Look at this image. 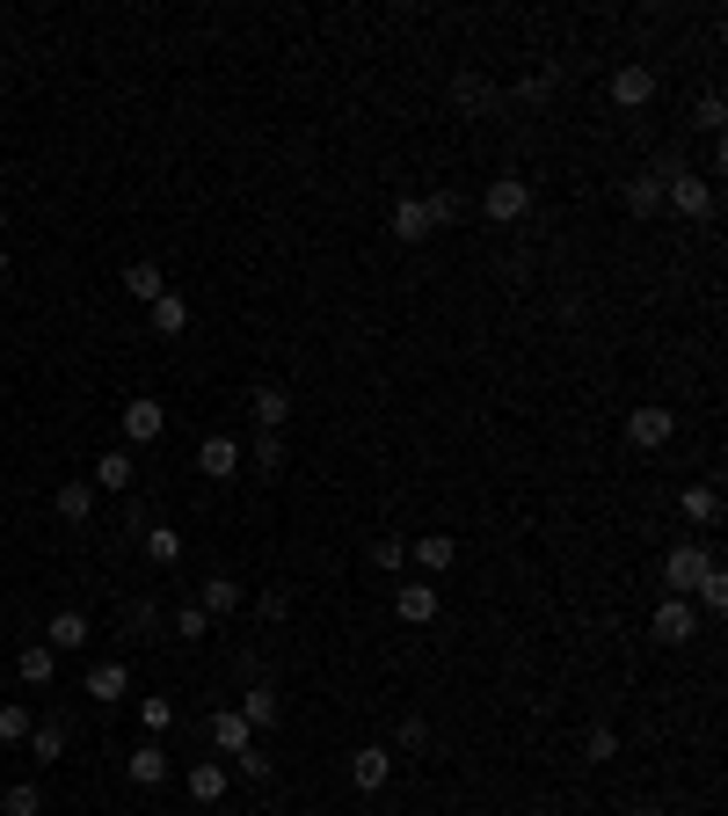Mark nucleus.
Here are the masks:
<instances>
[{"label": "nucleus", "instance_id": "1", "mask_svg": "<svg viewBox=\"0 0 728 816\" xmlns=\"http://www.w3.org/2000/svg\"><path fill=\"white\" fill-rule=\"evenodd\" d=\"M481 212H488L496 226H517V219L532 212V183H525V175H496V183L481 190Z\"/></svg>", "mask_w": 728, "mask_h": 816}, {"label": "nucleus", "instance_id": "2", "mask_svg": "<svg viewBox=\"0 0 728 816\" xmlns=\"http://www.w3.org/2000/svg\"><path fill=\"white\" fill-rule=\"evenodd\" d=\"M707 569H714V554H707V547H692V540H685V547H670V562H663V583H670V598H692Z\"/></svg>", "mask_w": 728, "mask_h": 816}, {"label": "nucleus", "instance_id": "3", "mask_svg": "<svg viewBox=\"0 0 728 816\" xmlns=\"http://www.w3.org/2000/svg\"><path fill=\"white\" fill-rule=\"evenodd\" d=\"M670 430H678V416H670L663 401H648V408H627V445L656 452V445H670Z\"/></svg>", "mask_w": 728, "mask_h": 816}, {"label": "nucleus", "instance_id": "4", "mask_svg": "<svg viewBox=\"0 0 728 816\" xmlns=\"http://www.w3.org/2000/svg\"><path fill=\"white\" fill-rule=\"evenodd\" d=\"M117 423H124V438H132V445H161V430H168V408L161 401H124L117 408Z\"/></svg>", "mask_w": 728, "mask_h": 816}, {"label": "nucleus", "instance_id": "5", "mask_svg": "<svg viewBox=\"0 0 728 816\" xmlns=\"http://www.w3.org/2000/svg\"><path fill=\"white\" fill-rule=\"evenodd\" d=\"M663 197H670V212H678V219H707V212H714L707 175H670V183H663Z\"/></svg>", "mask_w": 728, "mask_h": 816}, {"label": "nucleus", "instance_id": "6", "mask_svg": "<svg viewBox=\"0 0 728 816\" xmlns=\"http://www.w3.org/2000/svg\"><path fill=\"white\" fill-rule=\"evenodd\" d=\"M692 634H699V612H692L685 598H663V605H656V642H670V649H685Z\"/></svg>", "mask_w": 728, "mask_h": 816}, {"label": "nucleus", "instance_id": "7", "mask_svg": "<svg viewBox=\"0 0 728 816\" xmlns=\"http://www.w3.org/2000/svg\"><path fill=\"white\" fill-rule=\"evenodd\" d=\"M88 634H95V627H88V612H81V605H66V612H52V627H44V649H52V656L88 649Z\"/></svg>", "mask_w": 728, "mask_h": 816}, {"label": "nucleus", "instance_id": "8", "mask_svg": "<svg viewBox=\"0 0 728 816\" xmlns=\"http://www.w3.org/2000/svg\"><path fill=\"white\" fill-rule=\"evenodd\" d=\"M350 780H357L364 795H379L386 780H394V751H386V744H364V751H350Z\"/></svg>", "mask_w": 728, "mask_h": 816}, {"label": "nucleus", "instance_id": "9", "mask_svg": "<svg viewBox=\"0 0 728 816\" xmlns=\"http://www.w3.org/2000/svg\"><path fill=\"white\" fill-rule=\"evenodd\" d=\"M197 474H204V481H234V474H241V445H234V438H204V445H197Z\"/></svg>", "mask_w": 728, "mask_h": 816}, {"label": "nucleus", "instance_id": "10", "mask_svg": "<svg viewBox=\"0 0 728 816\" xmlns=\"http://www.w3.org/2000/svg\"><path fill=\"white\" fill-rule=\"evenodd\" d=\"M648 95H656V73H648L641 59H627L619 73H612V102H619V110H641Z\"/></svg>", "mask_w": 728, "mask_h": 816}, {"label": "nucleus", "instance_id": "11", "mask_svg": "<svg viewBox=\"0 0 728 816\" xmlns=\"http://www.w3.org/2000/svg\"><path fill=\"white\" fill-rule=\"evenodd\" d=\"M212 744H219L226 758L255 751V729H248V722H241V707H219V714H212Z\"/></svg>", "mask_w": 728, "mask_h": 816}, {"label": "nucleus", "instance_id": "12", "mask_svg": "<svg viewBox=\"0 0 728 816\" xmlns=\"http://www.w3.org/2000/svg\"><path fill=\"white\" fill-rule=\"evenodd\" d=\"M88 481H95V489H110V496H124L132 481H139V460H132V452H102Z\"/></svg>", "mask_w": 728, "mask_h": 816}, {"label": "nucleus", "instance_id": "13", "mask_svg": "<svg viewBox=\"0 0 728 816\" xmlns=\"http://www.w3.org/2000/svg\"><path fill=\"white\" fill-rule=\"evenodd\" d=\"M394 612H401L408 627L437 620V583H401V591H394Z\"/></svg>", "mask_w": 728, "mask_h": 816}, {"label": "nucleus", "instance_id": "14", "mask_svg": "<svg viewBox=\"0 0 728 816\" xmlns=\"http://www.w3.org/2000/svg\"><path fill=\"white\" fill-rule=\"evenodd\" d=\"M277 714H284L277 685H248V693H241V722H248V729H277Z\"/></svg>", "mask_w": 728, "mask_h": 816}, {"label": "nucleus", "instance_id": "15", "mask_svg": "<svg viewBox=\"0 0 728 816\" xmlns=\"http://www.w3.org/2000/svg\"><path fill=\"white\" fill-rule=\"evenodd\" d=\"M52 510H59L66 525H88V518H95V481H66V489L52 496Z\"/></svg>", "mask_w": 728, "mask_h": 816}, {"label": "nucleus", "instance_id": "16", "mask_svg": "<svg viewBox=\"0 0 728 816\" xmlns=\"http://www.w3.org/2000/svg\"><path fill=\"white\" fill-rule=\"evenodd\" d=\"M139 547H146V562H161V569H175V562H182V532H175V525H153V518H146Z\"/></svg>", "mask_w": 728, "mask_h": 816}, {"label": "nucleus", "instance_id": "17", "mask_svg": "<svg viewBox=\"0 0 728 816\" xmlns=\"http://www.w3.org/2000/svg\"><path fill=\"white\" fill-rule=\"evenodd\" d=\"M146 321H153V336H182V328H190V299H182V292H161V299L146 306Z\"/></svg>", "mask_w": 728, "mask_h": 816}, {"label": "nucleus", "instance_id": "18", "mask_svg": "<svg viewBox=\"0 0 728 816\" xmlns=\"http://www.w3.org/2000/svg\"><path fill=\"white\" fill-rule=\"evenodd\" d=\"M124 773H132V787H161V773H168L161 744H139V751H124Z\"/></svg>", "mask_w": 728, "mask_h": 816}, {"label": "nucleus", "instance_id": "19", "mask_svg": "<svg viewBox=\"0 0 728 816\" xmlns=\"http://www.w3.org/2000/svg\"><path fill=\"white\" fill-rule=\"evenodd\" d=\"M190 802H226V766L219 758H197V766H190Z\"/></svg>", "mask_w": 728, "mask_h": 816}, {"label": "nucleus", "instance_id": "20", "mask_svg": "<svg viewBox=\"0 0 728 816\" xmlns=\"http://www.w3.org/2000/svg\"><path fill=\"white\" fill-rule=\"evenodd\" d=\"M81 685H88V700H102V707H110V700H124V685H132V671H124V664H95V671H88Z\"/></svg>", "mask_w": 728, "mask_h": 816}, {"label": "nucleus", "instance_id": "21", "mask_svg": "<svg viewBox=\"0 0 728 816\" xmlns=\"http://www.w3.org/2000/svg\"><path fill=\"white\" fill-rule=\"evenodd\" d=\"M15 671H22V685H52V678H59V656L44 649V642H30V649L15 656Z\"/></svg>", "mask_w": 728, "mask_h": 816}, {"label": "nucleus", "instance_id": "22", "mask_svg": "<svg viewBox=\"0 0 728 816\" xmlns=\"http://www.w3.org/2000/svg\"><path fill=\"white\" fill-rule=\"evenodd\" d=\"M394 241H430V212H423V197H401V204H394Z\"/></svg>", "mask_w": 728, "mask_h": 816}, {"label": "nucleus", "instance_id": "23", "mask_svg": "<svg viewBox=\"0 0 728 816\" xmlns=\"http://www.w3.org/2000/svg\"><path fill=\"white\" fill-rule=\"evenodd\" d=\"M678 518H685V525H714V518H721V496H714L707 481H699V489L678 496Z\"/></svg>", "mask_w": 728, "mask_h": 816}, {"label": "nucleus", "instance_id": "24", "mask_svg": "<svg viewBox=\"0 0 728 816\" xmlns=\"http://www.w3.org/2000/svg\"><path fill=\"white\" fill-rule=\"evenodd\" d=\"M452 554H459V547H452V532H423V540H416V562H423L430 576H445Z\"/></svg>", "mask_w": 728, "mask_h": 816}, {"label": "nucleus", "instance_id": "25", "mask_svg": "<svg viewBox=\"0 0 728 816\" xmlns=\"http://www.w3.org/2000/svg\"><path fill=\"white\" fill-rule=\"evenodd\" d=\"M124 292H132V299H139V306H153V299H161V263H132V270H124Z\"/></svg>", "mask_w": 728, "mask_h": 816}, {"label": "nucleus", "instance_id": "26", "mask_svg": "<svg viewBox=\"0 0 728 816\" xmlns=\"http://www.w3.org/2000/svg\"><path fill=\"white\" fill-rule=\"evenodd\" d=\"M0 816H44V787L37 780H15V787L0 795Z\"/></svg>", "mask_w": 728, "mask_h": 816}, {"label": "nucleus", "instance_id": "27", "mask_svg": "<svg viewBox=\"0 0 728 816\" xmlns=\"http://www.w3.org/2000/svg\"><path fill=\"white\" fill-rule=\"evenodd\" d=\"M284 416H292V394H284V387H255V423L284 430Z\"/></svg>", "mask_w": 728, "mask_h": 816}, {"label": "nucleus", "instance_id": "28", "mask_svg": "<svg viewBox=\"0 0 728 816\" xmlns=\"http://www.w3.org/2000/svg\"><path fill=\"white\" fill-rule=\"evenodd\" d=\"M30 729H37V714L22 707V700H8L0 707V744H30Z\"/></svg>", "mask_w": 728, "mask_h": 816}, {"label": "nucleus", "instance_id": "29", "mask_svg": "<svg viewBox=\"0 0 728 816\" xmlns=\"http://www.w3.org/2000/svg\"><path fill=\"white\" fill-rule=\"evenodd\" d=\"M204 612H212V620H219V612H234L241 605V583H234V576H212V583H204V598H197Z\"/></svg>", "mask_w": 728, "mask_h": 816}, {"label": "nucleus", "instance_id": "30", "mask_svg": "<svg viewBox=\"0 0 728 816\" xmlns=\"http://www.w3.org/2000/svg\"><path fill=\"white\" fill-rule=\"evenodd\" d=\"M30 751H37L44 766H52V758H66V722H37V729H30Z\"/></svg>", "mask_w": 728, "mask_h": 816}, {"label": "nucleus", "instance_id": "31", "mask_svg": "<svg viewBox=\"0 0 728 816\" xmlns=\"http://www.w3.org/2000/svg\"><path fill=\"white\" fill-rule=\"evenodd\" d=\"M452 102H459V110H488V102H496V88H488L481 73H459V81H452Z\"/></svg>", "mask_w": 728, "mask_h": 816}, {"label": "nucleus", "instance_id": "32", "mask_svg": "<svg viewBox=\"0 0 728 816\" xmlns=\"http://www.w3.org/2000/svg\"><path fill=\"white\" fill-rule=\"evenodd\" d=\"M656 204H663V183H656V175H634V183H627V212H634V219H648Z\"/></svg>", "mask_w": 728, "mask_h": 816}, {"label": "nucleus", "instance_id": "33", "mask_svg": "<svg viewBox=\"0 0 728 816\" xmlns=\"http://www.w3.org/2000/svg\"><path fill=\"white\" fill-rule=\"evenodd\" d=\"M423 212H430V226H459V212H466V204H459V190H430V197H423Z\"/></svg>", "mask_w": 728, "mask_h": 816}, {"label": "nucleus", "instance_id": "34", "mask_svg": "<svg viewBox=\"0 0 728 816\" xmlns=\"http://www.w3.org/2000/svg\"><path fill=\"white\" fill-rule=\"evenodd\" d=\"M372 562H379L386 576H401V562H408V540H401V532H386V540H372Z\"/></svg>", "mask_w": 728, "mask_h": 816}, {"label": "nucleus", "instance_id": "35", "mask_svg": "<svg viewBox=\"0 0 728 816\" xmlns=\"http://www.w3.org/2000/svg\"><path fill=\"white\" fill-rule=\"evenodd\" d=\"M699 605H707V612H728V569H721V562L699 576Z\"/></svg>", "mask_w": 728, "mask_h": 816}, {"label": "nucleus", "instance_id": "36", "mask_svg": "<svg viewBox=\"0 0 728 816\" xmlns=\"http://www.w3.org/2000/svg\"><path fill=\"white\" fill-rule=\"evenodd\" d=\"M277 467H284V438H277V430H263V438H255V474L277 481Z\"/></svg>", "mask_w": 728, "mask_h": 816}, {"label": "nucleus", "instance_id": "37", "mask_svg": "<svg viewBox=\"0 0 728 816\" xmlns=\"http://www.w3.org/2000/svg\"><path fill=\"white\" fill-rule=\"evenodd\" d=\"M175 634H182V642H204V634H212V612H204V605H175Z\"/></svg>", "mask_w": 728, "mask_h": 816}, {"label": "nucleus", "instance_id": "38", "mask_svg": "<svg viewBox=\"0 0 728 816\" xmlns=\"http://www.w3.org/2000/svg\"><path fill=\"white\" fill-rule=\"evenodd\" d=\"M583 758H590V766L619 758V729H590V736H583Z\"/></svg>", "mask_w": 728, "mask_h": 816}, {"label": "nucleus", "instance_id": "39", "mask_svg": "<svg viewBox=\"0 0 728 816\" xmlns=\"http://www.w3.org/2000/svg\"><path fill=\"white\" fill-rule=\"evenodd\" d=\"M721 95H699V110H692V124H699V132H707V139H721Z\"/></svg>", "mask_w": 728, "mask_h": 816}, {"label": "nucleus", "instance_id": "40", "mask_svg": "<svg viewBox=\"0 0 728 816\" xmlns=\"http://www.w3.org/2000/svg\"><path fill=\"white\" fill-rule=\"evenodd\" d=\"M139 722H146L153 736H161L168 722H175V700H161V693H153V700H139Z\"/></svg>", "mask_w": 728, "mask_h": 816}, {"label": "nucleus", "instance_id": "41", "mask_svg": "<svg viewBox=\"0 0 728 816\" xmlns=\"http://www.w3.org/2000/svg\"><path fill=\"white\" fill-rule=\"evenodd\" d=\"M255 612H263V620H284V612H292V591H284V583H270V591H255Z\"/></svg>", "mask_w": 728, "mask_h": 816}, {"label": "nucleus", "instance_id": "42", "mask_svg": "<svg viewBox=\"0 0 728 816\" xmlns=\"http://www.w3.org/2000/svg\"><path fill=\"white\" fill-rule=\"evenodd\" d=\"M423 744H430V722H423V714H408V722H401V751H423Z\"/></svg>", "mask_w": 728, "mask_h": 816}, {"label": "nucleus", "instance_id": "43", "mask_svg": "<svg viewBox=\"0 0 728 816\" xmlns=\"http://www.w3.org/2000/svg\"><path fill=\"white\" fill-rule=\"evenodd\" d=\"M546 88H554V73H532V81H517V102H546Z\"/></svg>", "mask_w": 728, "mask_h": 816}, {"label": "nucleus", "instance_id": "44", "mask_svg": "<svg viewBox=\"0 0 728 816\" xmlns=\"http://www.w3.org/2000/svg\"><path fill=\"white\" fill-rule=\"evenodd\" d=\"M234 766H241L248 780H270V758H263V751H241V758H234Z\"/></svg>", "mask_w": 728, "mask_h": 816}, {"label": "nucleus", "instance_id": "45", "mask_svg": "<svg viewBox=\"0 0 728 816\" xmlns=\"http://www.w3.org/2000/svg\"><path fill=\"white\" fill-rule=\"evenodd\" d=\"M0 277H8V248H0Z\"/></svg>", "mask_w": 728, "mask_h": 816}, {"label": "nucleus", "instance_id": "46", "mask_svg": "<svg viewBox=\"0 0 728 816\" xmlns=\"http://www.w3.org/2000/svg\"><path fill=\"white\" fill-rule=\"evenodd\" d=\"M0 226H8V212H0Z\"/></svg>", "mask_w": 728, "mask_h": 816}]
</instances>
